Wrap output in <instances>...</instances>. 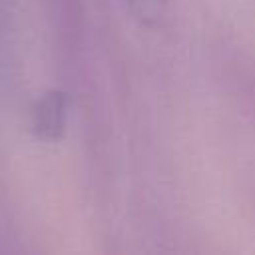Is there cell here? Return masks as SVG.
Masks as SVG:
<instances>
[{"label":"cell","instance_id":"6da1fadb","mask_svg":"<svg viewBox=\"0 0 255 255\" xmlns=\"http://www.w3.org/2000/svg\"><path fill=\"white\" fill-rule=\"evenodd\" d=\"M36 124L46 137H56L64 124V100L60 94H50L38 108Z\"/></svg>","mask_w":255,"mask_h":255},{"label":"cell","instance_id":"7a4b0ae2","mask_svg":"<svg viewBox=\"0 0 255 255\" xmlns=\"http://www.w3.org/2000/svg\"><path fill=\"white\" fill-rule=\"evenodd\" d=\"M141 20H153L159 16L163 0H126Z\"/></svg>","mask_w":255,"mask_h":255}]
</instances>
